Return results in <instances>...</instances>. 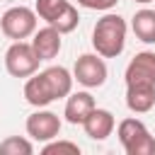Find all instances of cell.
<instances>
[{
  "mask_svg": "<svg viewBox=\"0 0 155 155\" xmlns=\"http://www.w3.org/2000/svg\"><path fill=\"white\" fill-rule=\"evenodd\" d=\"M126 19L121 15L107 12L102 19H97L92 29V46L102 58H116L126 48Z\"/></svg>",
  "mask_w": 155,
  "mask_h": 155,
  "instance_id": "7a4b0ae2",
  "label": "cell"
},
{
  "mask_svg": "<svg viewBox=\"0 0 155 155\" xmlns=\"http://www.w3.org/2000/svg\"><path fill=\"white\" fill-rule=\"evenodd\" d=\"M78 22H80V15H78V7L75 5H70L51 27H56L61 34H70V31H75V27H78Z\"/></svg>",
  "mask_w": 155,
  "mask_h": 155,
  "instance_id": "e0dca14e",
  "label": "cell"
},
{
  "mask_svg": "<svg viewBox=\"0 0 155 155\" xmlns=\"http://www.w3.org/2000/svg\"><path fill=\"white\" fill-rule=\"evenodd\" d=\"M131 29H133L138 41L155 44V10H148V7L138 10L131 19Z\"/></svg>",
  "mask_w": 155,
  "mask_h": 155,
  "instance_id": "7c38bea8",
  "label": "cell"
},
{
  "mask_svg": "<svg viewBox=\"0 0 155 155\" xmlns=\"http://www.w3.org/2000/svg\"><path fill=\"white\" fill-rule=\"evenodd\" d=\"M107 75H109V70L99 53H82L73 65V78L87 90L102 87L107 82Z\"/></svg>",
  "mask_w": 155,
  "mask_h": 155,
  "instance_id": "52a82bcc",
  "label": "cell"
},
{
  "mask_svg": "<svg viewBox=\"0 0 155 155\" xmlns=\"http://www.w3.org/2000/svg\"><path fill=\"white\" fill-rule=\"evenodd\" d=\"M31 153H34V143L22 136H7L0 143V155H31Z\"/></svg>",
  "mask_w": 155,
  "mask_h": 155,
  "instance_id": "9a60e30c",
  "label": "cell"
},
{
  "mask_svg": "<svg viewBox=\"0 0 155 155\" xmlns=\"http://www.w3.org/2000/svg\"><path fill=\"white\" fill-rule=\"evenodd\" d=\"M68 7H70L68 0H36V2H34L36 15H39L46 24H53V22H56Z\"/></svg>",
  "mask_w": 155,
  "mask_h": 155,
  "instance_id": "5bb4252c",
  "label": "cell"
},
{
  "mask_svg": "<svg viewBox=\"0 0 155 155\" xmlns=\"http://www.w3.org/2000/svg\"><path fill=\"white\" fill-rule=\"evenodd\" d=\"M31 46H34V51H36V56L41 61H53L61 53V48H63V34L56 27L46 24L44 29H36L34 31Z\"/></svg>",
  "mask_w": 155,
  "mask_h": 155,
  "instance_id": "30bf717a",
  "label": "cell"
},
{
  "mask_svg": "<svg viewBox=\"0 0 155 155\" xmlns=\"http://www.w3.org/2000/svg\"><path fill=\"white\" fill-rule=\"evenodd\" d=\"M41 58L36 56L31 41H12V46L5 51V70L12 78H29L39 70Z\"/></svg>",
  "mask_w": 155,
  "mask_h": 155,
  "instance_id": "5b68a950",
  "label": "cell"
},
{
  "mask_svg": "<svg viewBox=\"0 0 155 155\" xmlns=\"http://www.w3.org/2000/svg\"><path fill=\"white\" fill-rule=\"evenodd\" d=\"M116 2H119V0H78L80 7H85V10H99V12L111 10Z\"/></svg>",
  "mask_w": 155,
  "mask_h": 155,
  "instance_id": "ac0fdd59",
  "label": "cell"
},
{
  "mask_svg": "<svg viewBox=\"0 0 155 155\" xmlns=\"http://www.w3.org/2000/svg\"><path fill=\"white\" fill-rule=\"evenodd\" d=\"M126 90H155V51L136 53L124 73Z\"/></svg>",
  "mask_w": 155,
  "mask_h": 155,
  "instance_id": "8992f818",
  "label": "cell"
},
{
  "mask_svg": "<svg viewBox=\"0 0 155 155\" xmlns=\"http://www.w3.org/2000/svg\"><path fill=\"white\" fill-rule=\"evenodd\" d=\"M36 10L31 7H24V5H15L10 10H5L0 15V29L7 39L12 41H24L29 36H34L36 31Z\"/></svg>",
  "mask_w": 155,
  "mask_h": 155,
  "instance_id": "277c9868",
  "label": "cell"
},
{
  "mask_svg": "<svg viewBox=\"0 0 155 155\" xmlns=\"http://www.w3.org/2000/svg\"><path fill=\"white\" fill-rule=\"evenodd\" d=\"M114 128H116L114 114H111L109 109H99V107H94V109L90 111V116L82 121V131H85V136L92 138V140H107V138L114 133Z\"/></svg>",
  "mask_w": 155,
  "mask_h": 155,
  "instance_id": "9c48e42d",
  "label": "cell"
},
{
  "mask_svg": "<svg viewBox=\"0 0 155 155\" xmlns=\"http://www.w3.org/2000/svg\"><path fill=\"white\" fill-rule=\"evenodd\" d=\"M119 143L126 155H155V136L148 131V126L140 119H124L116 126Z\"/></svg>",
  "mask_w": 155,
  "mask_h": 155,
  "instance_id": "3957f363",
  "label": "cell"
},
{
  "mask_svg": "<svg viewBox=\"0 0 155 155\" xmlns=\"http://www.w3.org/2000/svg\"><path fill=\"white\" fill-rule=\"evenodd\" d=\"M61 119H58V114H53V111H48V109H36L34 114H29L27 116V121H24V128H27V136L31 138V140H39V143H48V140H53V138H58V133H61Z\"/></svg>",
  "mask_w": 155,
  "mask_h": 155,
  "instance_id": "ba28073f",
  "label": "cell"
},
{
  "mask_svg": "<svg viewBox=\"0 0 155 155\" xmlns=\"http://www.w3.org/2000/svg\"><path fill=\"white\" fill-rule=\"evenodd\" d=\"M136 2H140V5H148V2H153V0H136Z\"/></svg>",
  "mask_w": 155,
  "mask_h": 155,
  "instance_id": "d6986e66",
  "label": "cell"
},
{
  "mask_svg": "<svg viewBox=\"0 0 155 155\" xmlns=\"http://www.w3.org/2000/svg\"><path fill=\"white\" fill-rule=\"evenodd\" d=\"M61 153H68V155H80V145L73 143V140H48L44 143L41 148V155H61Z\"/></svg>",
  "mask_w": 155,
  "mask_h": 155,
  "instance_id": "2e32d148",
  "label": "cell"
},
{
  "mask_svg": "<svg viewBox=\"0 0 155 155\" xmlns=\"http://www.w3.org/2000/svg\"><path fill=\"white\" fill-rule=\"evenodd\" d=\"M94 107H97V104H94V97H92L87 90H82V92H70V94L65 97L63 116H65L68 124L82 126V121L90 116V111H92Z\"/></svg>",
  "mask_w": 155,
  "mask_h": 155,
  "instance_id": "8fae6325",
  "label": "cell"
},
{
  "mask_svg": "<svg viewBox=\"0 0 155 155\" xmlns=\"http://www.w3.org/2000/svg\"><path fill=\"white\" fill-rule=\"evenodd\" d=\"M73 73L63 65H48L46 70H36L24 82V99L27 104L41 109L56 99H63L73 92Z\"/></svg>",
  "mask_w": 155,
  "mask_h": 155,
  "instance_id": "6da1fadb",
  "label": "cell"
},
{
  "mask_svg": "<svg viewBox=\"0 0 155 155\" xmlns=\"http://www.w3.org/2000/svg\"><path fill=\"white\" fill-rule=\"evenodd\" d=\"M126 107L133 114H148L155 107V90H126Z\"/></svg>",
  "mask_w": 155,
  "mask_h": 155,
  "instance_id": "4fadbf2b",
  "label": "cell"
}]
</instances>
